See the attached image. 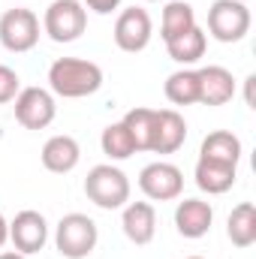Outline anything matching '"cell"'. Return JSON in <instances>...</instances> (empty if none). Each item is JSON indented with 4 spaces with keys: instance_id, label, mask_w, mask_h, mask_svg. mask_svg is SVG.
Returning a JSON list of instances; mask_svg holds the SVG:
<instances>
[{
    "instance_id": "6da1fadb",
    "label": "cell",
    "mask_w": 256,
    "mask_h": 259,
    "mask_svg": "<svg viewBox=\"0 0 256 259\" xmlns=\"http://www.w3.org/2000/svg\"><path fill=\"white\" fill-rule=\"evenodd\" d=\"M49 88L64 100H81L103 88V66L84 58H58L49 66Z\"/></svg>"
},
{
    "instance_id": "7a4b0ae2",
    "label": "cell",
    "mask_w": 256,
    "mask_h": 259,
    "mask_svg": "<svg viewBox=\"0 0 256 259\" xmlns=\"http://www.w3.org/2000/svg\"><path fill=\"white\" fill-rule=\"evenodd\" d=\"M84 196L106 211L124 208L130 202V178L112 163H100L84 178Z\"/></svg>"
},
{
    "instance_id": "3957f363",
    "label": "cell",
    "mask_w": 256,
    "mask_h": 259,
    "mask_svg": "<svg viewBox=\"0 0 256 259\" xmlns=\"http://www.w3.org/2000/svg\"><path fill=\"white\" fill-rule=\"evenodd\" d=\"M97 241H100V229H97V223L88 214L72 211V214L61 217L58 232H55V244H58L61 256H66V259L91 256L94 247H97Z\"/></svg>"
},
{
    "instance_id": "277c9868",
    "label": "cell",
    "mask_w": 256,
    "mask_h": 259,
    "mask_svg": "<svg viewBox=\"0 0 256 259\" xmlns=\"http://www.w3.org/2000/svg\"><path fill=\"white\" fill-rule=\"evenodd\" d=\"M250 9L241 0H214L208 9V33L217 42H238L250 30Z\"/></svg>"
},
{
    "instance_id": "5b68a950",
    "label": "cell",
    "mask_w": 256,
    "mask_h": 259,
    "mask_svg": "<svg viewBox=\"0 0 256 259\" xmlns=\"http://www.w3.org/2000/svg\"><path fill=\"white\" fill-rule=\"evenodd\" d=\"M42 30L55 42H75L88 30V9L81 0H55L42 15Z\"/></svg>"
},
{
    "instance_id": "8992f818",
    "label": "cell",
    "mask_w": 256,
    "mask_h": 259,
    "mask_svg": "<svg viewBox=\"0 0 256 259\" xmlns=\"http://www.w3.org/2000/svg\"><path fill=\"white\" fill-rule=\"evenodd\" d=\"M0 42H3V49H9L15 55L30 52L39 42V18H36V12L24 9V6L6 9L0 15Z\"/></svg>"
},
{
    "instance_id": "52a82bcc",
    "label": "cell",
    "mask_w": 256,
    "mask_h": 259,
    "mask_svg": "<svg viewBox=\"0 0 256 259\" xmlns=\"http://www.w3.org/2000/svg\"><path fill=\"white\" fill-rule=\"evenodd\" d=\"M12 103H15V121L24 130H46L58 115L55 97L46 88H21Z\"/></svg>"
},
{
    "instance_id": "ba28073f",
    "label": "cell",
    "mask_w": 256,
    "mask_h": 259,
    "mask_svg": "<svg viewBox=\"0 0 256 259\" xmlns=\"http://www.w3.org/2000/svg\"><path fill=\"white\" fill-rule=\"evenodd\" d=\"M139 190L154 199V202H169V199H178L184 190V172L175 166V163H148L142 172H139Z\"/></svg>"
},
{
    "instance_id": "9c48e42d",
    "label": "cell",
    "mask_w": 256,
    "mask_h": 259,
    "mask_svg": "<svg viewBox=\"0 0 256 259\" xmlns=\"http://www.w3.org/2000/svg\"><path fill=\"white\" fill-rule=\"evenodd\" d=\"M9 241L18 253L30 256V253H39L49 241V223L39 211H18L12 220H9Z\"/></svg>"
},
{
    "instance_id": "30bf717a",
    "label": "cell",
    "mask_w": 256,
    "mask_h": 259,
    "mask_svg": "<svg viewBox=\"0 0 256 259\" xmlns=\"http://www.w3.org/2000/svg\"><path fill=\"white\" fill-rule=\"evenodd\" d=\"M154 36V24H151V15L142 9V6H130L118 15L115 21V46L127 55L142 52Z\"/></svg>"
},
{
    "instance_id": "8fae6325",
    "label": "cell",
    "mask_w": 256,
    "mask_h": 259,
    "mask_svg": "<svg viewBox=\"0 0 256 259\" xmlns=\"http://www.w3.org/2000/svg\"><path fill=\"white\" fill-rule=\"evenodd\" d=\"M187 139V121L175 109H157L154 133H151V151L154 154H175Z\"/></svg>"
},
{
    "instance_id": "7c38bea8",
    "label": "cell",
    "mask_w": 256,
    "mask_h": 259,
    "mask_svg": "<svg viewBox=\"0 0 256 259\" xmlns=\"http://www.w3.org/2000/svg\"><path fill=\"white\" fill-rule=\"evenodd\" d=\"M199 72V103L202 106H226L235 97V78L226 66H202Z\"/></svg>"
},
{
    "instance_id": "4fadbf2b",
    "label": "cell",
    "mask_w": 256,
    "mask_h": 259,
    "mask_svg": "<svg viewBox=\"0 0 256 259\" xmlns=\"http://www.w3.org/2000/svg\"><path fill=\"white\" fill-rule=\"evenodd\" d=\"M124 235L133 244H151L157 235V211L151 202H127L121 217Z\"/></svg>"
},
{
    "instance_id": "5bb4252c",
    "label": "cell",
    "mask_w": 256,
    "mask_h": 259,
    "mask_svg": "<svg viewBox=\"0 0 256 259\" xmlns=\"http://www.w3.org/2000/svg\"><path fill=\"white\" fill-rule=\"evenodd\" d=\"M211 223H214V208L208 202H202V199H184V202H178V208H175V226H178V232L184 238H202V235H208Z\"/></svg>"
},
{
    "instance_id": "9a60e30c",
    "label": "cell",
    "mask_w": 256,
    "mask_h": 259,
    "mask_svg": "<svg viewBox=\"0 0 256 259\" xmlns=\"http://www.w3.org/2000/svg\"><path fill=\"white\" fill-rule=\"evenodd\" d=\"M42 166L49 169V172H55V175H66V172H72L75 166H78V160H81V148H78V142L72 139V136H52L46 145H42Z\"/></svg>"
},
{
    "instance_id": "2e32d148",
    "label": "cell",
    "mask_w": 256,
    "mask_h": 259,
    "mask_svg": "<svg viewBox=\"0 0 256 259\" xmlns=\"http://www.w3.org/2000/svg\"><path fill=\"white\" fill-rule=\"evenodd\" d=\"M235 178H238V166L205 160V157H199V163H196V187L208 196H220L226 190H232Z\"/></svg>"
},
{
    "instance_id": "e0dca14e",
    "label": "cell",
    "mask_w": 256,
    "mask_h": 259,
    "mask_svg": "<svg viewBox=\"0 0 256 259\" xmlns=\"http://www.w3.org/2000/svg\"><path fill=\"white\" fill-rule=\"evenodd\" d=\"M199 157L238 166V160H241V139H238L235 133H229V130H214V133H208V136L202 139Z\"/></svg>"
},
{
    "instance_id": "ac0fdd59",
    "label": "cell",
    "mask_w": 256,
    "mask_h": 259,
    "mask_svg": "<svg viewBox=\"0 0 256 259\" xmlns=\"http://www.w3.org/2000/svg\"><path fill=\"white\" fill-rule=\"evenodd\" d=\"M205 49H208V36H205V30L196 24L193 30L187 33H181V36H175V39H169L166 42V52H169V58L175 61V64H196V61H202L205 58Z\"/></svg>"
},
{
    "instance_id": "d6986e66",
    "label": "cell",
    "mask_w": 256,
    "mask_h": 259,
    "mask_svg": "<svg viewBox=\"0 0 256 259\" xmlns=\"http://www.w3.org/2000/svg\"><path fill=\"white\" fill-rule=\"evenodd\" d=\"M226 232H229V241L235 247H250L256 244V208L253 202H241L232 208L229 220H226Z\"/></svg>"
},
{
    "instance_id": "ffe728a7",
    "label": "cell",
    "mask_w": 256,
    "mask_h": 259,
    "mask_svg": "<svg viewBox=\"0 0 256 259\" xmlns=\"http://www.w3.org/2000/svg\"><path fill=\"white\" fill-rule=\"evenodd\" d=\"M163 91H166V100L172 106H193V103H199V72L196 69L172 72L166 78Z\"/></svg>"
},
{
    "instance_id": "44dd1931",
    "label": "cell",
    "mask_w": 256,
    "mask_h": 259,
    "mask_svg": "<svg viewBox=\"0 0 256 259\" xmlns=\"http://www.w3.org/2000/svg\"><path fill=\"white\" fill-rule=\"evenodd\" d=\"M193 27H196V12H193L190 3H184V0L166 3V9H163V24H160L163 42H169V39L187 33V30H193Z\"/></svg>"
},
{
    "instance_id": "7402d4cb",
    "label": "cell",
    "mask_w": 256,
    "mask_h": 259,
    "mask_svg": "<svg viewBox=\"0 0 256 259\" xmlns=\"http://www.w3.org/2000/svg\"><path fill=\"white\" fill-rule=\"evenodd\" d=\"M154 115H157V109H145V106L130 109L127 115H124V121H121V124L130 130V136H133V142H136V151H151Z\"/></svg>"
},
{
    "instance_id": "603a6c76",
    "label": "cell",
    "mask_w": 256,
    "mask_h": 259,
    "mask_svg": "<svg viewBox=\"0 0 256 259\" xmlns=\"http://www.w3.org/2000/svg\"><path fill=\"white\" fill-rule=\"evenodd\" d=\"M100 145H103V154L109 160H127L136 154V142L130 136V130L118 121V124H109L100 136Z\"/></svg>"
},
{
    "instance_id": "cb8c5ba5",
    "label": "cell",
    "mask_w": 256,
    "mask_h": 259,
    "mask_svg": "<svg viewBox=\"0 0 256 259\" xmlns=\"http://www.w3.org/2000/svg\"><path fill=\"white\" fill-rule=\"evenodd\" d=\"M18 91H21V78H18V72L0 64V106L12 103V100L18 97Z\"/></svg>"
},
{
    "instance_id": "d4e9b609",
    "label": "cell",
    "mask_w": 256,
    "mask_h": 259,
    "mask_svg": "<svg viewBox=\"0 0 256 259\" xmlns=\"http://www.w3.org/2000/svg\"><path fill=\"white\" fill-rule=\"evenodd\" d=\"M84 6H88V9H94L97 15H109L112 9H118V6H121V0H84Z\"/></svg>"
},
{
    "instance_id": "484cf974",
    "label": "cell",
    "mask_w": 256,
    "mask_h": 259,
    "mask_svg": "<svg viewBox=\"0 0 256 259\" xmlns=\"http://www.w3.org/2000/svg\"><path fill=\"white\" fill-rule=\"evenodd\" d=\"M9 241V220L0 214V250H3V244Z\"/></svg>"
},
{
    "instance_id": "4316f807",
    "label": "cell",
    "mask_w": 256,
    "mask_h": 259,
    "mask_svg": "<svg viewBox=\"0 0 256 259\" xmlns=\"http://www.w3.org/2000/svg\"><path fill=\"white\" fill-rule=\"evenodd\" d=\"M0 259H27V256L18 253V250H0Z\"/></svg>"
},
{
    "instance_id": "83f0119b",
    "label": "cell",
    "mask_w": 256,
    "mask_h": 259,
    "mask_svg": "<svg viewBox=\"0 0 256 259\" xmlns=\"http://www.w3.org/2000/svg\"><path fill=\"white\" fill-rule=\"evenodd\" d=\"M187 259H205V256H187Z\"/></svg>"
},
{
    "instance_id": "f1b7e54d",
    "label": "cell",
    "mask_w": 256,
    "mask_h": 259,
    "mask_svg": "<svg viewBox=\"0 0 256 259\" xmlns=\"http://www.w3.org/2000/svg\"><path fill=\"white\" fill-rule=\"evenodd\" d=\"M148 3H151V0H148Z\"/></svg>"
}]
</instances>
